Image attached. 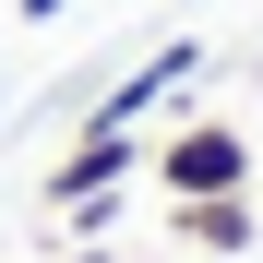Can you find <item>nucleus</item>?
<instances>
[{
  "label": "nucleus",
  "mask_w": 263,
  "mask_h": 263,
  "mask_svg": "<svg viewBox=\"0 0 263 263\" xmlns=\"http://www.w3.org/2000/svg\"><path fill=\"white\" fill-rule=\"evenodd\" d=\"M192 60H203L192 36H167V48H156L144 72H132V84H108V108H96V120H108V132H132V120H144L156 96H180V84H192Z\"/></svg>",
  "instance_id": "obj_3"
},
{
  "label": "nucleus",
  "mask_w": 263,
  "mask_h": 263,
  "mask_svg": "<svg viewBox=\"0 0 263 263\" xmlns=\"http://www.w3.org/2000/svg\"><path fill=\"white\" fill-rule=\"evenodd\" d=\"M167 228H180L192 251H251V239H263V215H251V192H203V203L167 215Z\"/></svg>",
  "instance_id": "obj_4"
},
{
  "label": "nucleus",
  "mask_w": 263,
  "mask_h": 263,
  "mask_svg": "<svg viewBox=\"0 0 263 263\" xmlns=\"http://www.w3.org/2000/svg\"><path fill=\"white\" fill-rule=\"evenodd\" d=\"M156 180H167V203L251 192V132H228V120H192V132H167V144H156Z\"/></svg>",
  "instance_id": "obj_1"
},
{
  "label": "nucleus",
  "mask_w": 263,
  "mask_h": 263,
  "mask_svg": "<svg viewBox=\"0 0 263 263\" xmlns=\"http://www.w3.org/2000/svg\"><path fill=\"white\" fill-rule=\"evenodd\" d=\"M132 156H144V144H132V132H108V120H84V144L48 167V203H84V192H120L132 180Z\"/></svg>",
  "instance_id": "obj_2"
},
{
  "label": "nucleus",
  "mask_w": 263,
  "mask_h": 263,
  "mask_svg": "<svg viewBox=\"0 0 263 263\" xmlns=\"http://www.w3.org/2000/svg\"><path fill=\"white\" fill-rule=\"evenodd\" d=\"M60 12H72V0H24V24H60Z\"/></svg>",
  "instance_id": "obj_5"
}]
</instances>
